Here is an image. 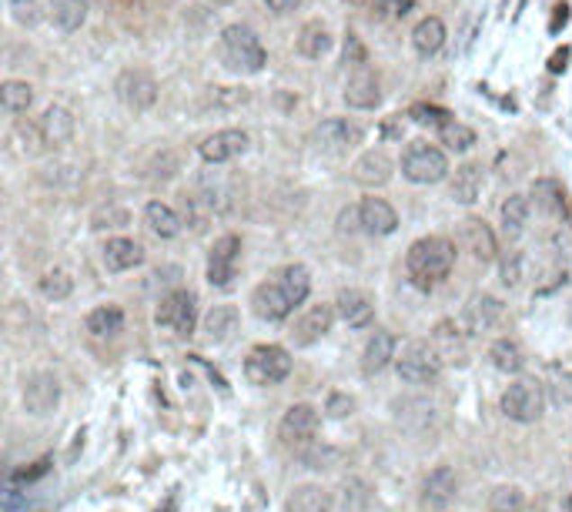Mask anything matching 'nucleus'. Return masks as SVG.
Here are the masks:
<instances>
[{
    "instance_id": "nucleus-1",
    "label": "nucleus",
    "mask_w": 572,
    "mask_h": 512,
    "mask_svg": "<svg viewBox=\"0 0 572 512\" xmlns=\"http://www.w3.org/2000/svg\"><path fill=\"white\" fill-rule=\"evenodd\" d=\"M405 268H409V278L419 288H432L439 282H445L452 268H456V245L449 238H419L409 248V258H405Z\"/></svg>"
},
{
    "instance_id": "nucleus-2",
    "label": "nucleus",
    "mask_w": 572,
    "mask_h": 512,
    "mask_svg": "<svg viewBox=\"0 0 572 512\" xmlns=\"http://www.w3.org/2000/svg\"><path fill=\"white\" fill-rule=\"evenodd\" d=\"M222 60L224 67H232L238 74H258L265 67L268 54H265V48H261V40H258L251 27L232 24L224 27L222 34Z\"/></svg>"
},
{
    "instance_id": "nucleus-3",
    "label": "nucleus",
    "mask_w": 572,
    "mask_h": 512,
    "mask_svg": "<svg viewBox=\"0 0 572 512\" xmlns=\"http://www.w3.org/2000/svg\"><path fill=\"white\" fill-rule=\"evenodd\" d=\"M245 375L251 385H278L292 375V355L281 346H258L245 358Z\"/></svg>"
},
{
    "instance_id": "nucleus-4",
    "label": "nucleus",
    "mask_w": 572,
    "mask_h": 512,
    "mask_svg": "<svg viewBox=\"0 0 572 512\" xmlns=\"http://www.w3.org/2000/svg\"><path fill=\"white\" fill-rule=\"evenodd\" d=\"M503 412L513 418V422H522V426L542 418V412H546V392H542V385H539L536 379L513 382L503 392Z\"/></svg>"
},
{
    "instance_id": "nucleus-5",
    "label": "nucleus",
    "mask_w": 572,
    "mask_h": 512,
    "mask_svg": "<svg viewBox=\"0 0 572 512\" xmlns=\"http://www.w3.org/2000/svg\"><path fill=\"white\" fill-rule=\"evenodd\" d=\"M402 175L415 181V184H435V181H442L449 175V161H445V155L435 144L415 141L409 144V151L402 157Z\"/></svg>"
},
{
    "instance_id": "nucleus-6",
    "label": "nucleus",
    "mask_w": 572,
    "mask_h": 512,
    "mask_svg": "<svg viewBox=\"0 0 572 512\" xmlns=\"http://www.w3.org/2000/svg\"><path fill=\"white\" fill-rule=\"evenodd\" d=\"M398 375L409 385H432L442 375V355L429 342H412L398 358Z\"/></svg>"
},
{
    "instance_id": "nucleus-7",
    "label": "nucleus",
    "mask_w": 572,
    "mask_h": 512,
    "mask_svg": "<svg viewBox=\"0 0 572 512\" xmlns=\"http://www.w3.org/2000/svg\"><path fill=\"white\" fill-rule=\"evenodd\" d=\"M154 319H158V325L168 328V332L191 335L195 325H198V298L191 295V292H171V295L158 305V315H154Z\"/></svg>"
},
{
    "instance_id": "nucleus-8",
    "label": "nucleus",
    "mask_w": 572,
    "mask_h": 512,
    "mask_svg": "<svg viewBox=\"0 0 572 512\" xmlns=\"http://www.w3.org/2000/svg\"><path fill=\"white\" fill-rule=\"evenodd\" d=\"M121 104L131 111H148L158 101V81L148 71H124L114 84Z\"/></svg>"
},
{
    "instance_id": "nucleus-9",
    "label": "nucleus",
    "mask_w": 572,
    "mask_h": 512,
    "mask_svg": "<svg viewBox=\"0 0 572 512\" xmlns=\"http://www.w3.org/2000/svg\"><path fill=\"white\" fill-rule=\"evenodd\" d=\"M312 138H315V144L322 151H328V155H341V151H349V148H355V144L362 141V128L351 124L349 118H328L318 124Z\"/></svg>"
},
{
    "instance_id": "nucleus-10",
    "label": "nucleus",
    "mask_w": 572,
    "mask_h": 512,
    "mask_svg": "<svg viewBox=\"0 0 572 512\" xmlns=\"http://www.w3.org/2000/svg\"><path fill=\"white\" fill-rule=\"evenodd\" d=\"M60 402V385L50 372H37L23 385V405L31 416H50Z\"/></svg>"
},
{
    "instance_id": "nucleus-11",
    "label": "nucleus",
    "mask_w": 572,
    "mask_h": 512,
    "mask_svg": "<svg viewBox=\"0 0 572 512\" xmlns=\"http://www.w3.org/2000/svg\"><path fill=\"white\" fill-rule=\"evenodd\" d=\"M241 255V238L238 235H222L214 241V248L208 255V282L211 285L224 288L234 278V265Z\"/></svg>"
},
{
    "instance_id": "nucleus-12",
    "label": "nucleus",
    "mask_w": 572,
    "mask_h": 512,
    "mask_svg": "<svg viewBox=\"0 0 572 512\" xmlns=\"http://www.w3.org/2000/svg\"><path fill=\"white\" fill-rule=\"evenodd\" d=\"M459 496V476L452 465H435L422 482V502L429 509H445Z\"/></svg>"
},
{
    "instance_id": "nucleus-13",
    "label": "nucleus",
    "mask_w": 572,
    "mask_h": 512,
    "mask_svg": "<svg viewBox=\"0 0 572 512\" xmlns=\"http://www.w3.org/2000/svg\"><path fill=\"white\" fill-rule=\"evenodd\" d=\"M251 305H255L258 319H265V322H281V319H288L295 311L292 298H288V292L278 285V278L258 285L255 295H251Z\"/></svg>"
},
{
    "instance_id": "nucleus-14",
    "label": "nucleus",
    "mask_w": 572,
    "mask_h": 512,
    "mask_svg": "<svg viewBox=\"0 0 572 512\" xmlns=\"http://www.w3.org/2000/svg\"><path fill=\"white\" fill-rule=\"evenodd\" d=\"M318 432V412L308 402L292 405L281 418V439L288 445H308Z\"/></svg>"
},
{
    "instance_id": "nucleus-15",
    "label": "nucleus",
    "mask_w": 572,
    "mask_h": 512,
    "mask_svg": "<svg viewBox=\"0 0 572 512\" xmlns=\"http://www.w3.org/2000/svg\"><path fill=\"white\" fill-rule=\"evenodd\" d=\"M503 301L495 295H472L468 298L466 311H462V322H466V328L472 335L479 332H489V328H495V325L503 322Z\"/></svg>"
},
{
    "instance_id": "nucleus-16",
    "label": "nucleus",
    "mask_w": 572,
    "mask_h": 512,
    "mask_svg": "<svg viewBox=\"0 0 572 512\" xmlns=\"http://www.w3.org/2000/svg\"><path fill=\"white\" fill-rule=\"evenodd\" d=\"M245 148H248V134L228 128V131H218V134H211V138H204L198 151L208 165H224V161H234L238 155H245Z\"/></svg>"
},
{
    "instance_id": "nucleus-17",
    "label": "nucleus",
    "mask_w": 572,
    "mask_h": 512,
    "mask_svg": "<svg viewBox=\"0 0 572 512\" xmlns=\"http://www.w3.org/2000/svg\"><path fill=\"white\" fill-rule=\"evenodd\" d=\"M335 311H339V319L349 328H368L372 325V298L365 295V292H359V288H345V292H339V298H335Z\"/></svg>"
},
{
    "instance_id": "nucleus-18",
    "label": "nucleus",
    "mask_w": 572,
    "mask_h": 512,
    "mask_svg": "<svg viewBox=\"0 0 572 512\" xmlns=\"http://www.w3.org/2000/svg\"><path fill=\"white\" fill-rule=\"evenodd\" d=\"M335 315H339V311L331 309V305H312V309L304 311L302 319L295 322V332H292L295 346H315L318 338L331 328Z\"/></svg>"
},
{
    "instance_id": "nucleus-19",
    "label": "nucleus",
    "mask_w": 572,
    "mask_h": 512,
    "mask_svg": "<svg viewBox=\"0 0 572 512\" xmlns=\"http://www.w3.org/2000/svg\"><path fill=\"white\" fill-rule=\"evenodd\" d=\"M382 101V91H378V77H375L368 67H359L351 74L349 84H345V104L359 111H368Z\"/></svg>"
},
{
    "instance_id": "nucleus-20",
    "label": "nucleus",
    "mask_w": 572,
    "mask_h": 512,
    "mask_svg": "<svg viewBox=\"0 0 572 512\" xmlns=\"http://www.w3.org/2000/svg\"><path fill=\"white\" fill-rule=\"evenodd\" d=\"M359 215H362V231H368V235H392L398 228L395 208L386 198H365L359 204Z\"/></svg>"
},
{
    "instance_id": "nucleus-21",
    "label": "nucleus",
    "mask_w": 572,
    "mask_h": 512,
    "mask_svg": "<svg viewBox=\"0 0 572 512\" xmlns=\"http://www.w3.org/2000/svg\"><path fill=\"white\" fill-rule=\"evenodd\" d=\"M351 178L359 181V184H365V188L386 184L392 178V157L386 151H368V155H362L351 165Z\"/></svg>"
},
{
    "instance_id": "nucleus-22",
    "label": "nucleus",
    "mask_w": 572,
    "mask_h": 512,
    "mask_svg": "<svg viewBox=\"0 0 572 512\" xmlns=\"http://www.w3.org/2000/svg\"><path fill=\"white\" fill-rule=\"evenodd\" d=\"M392 358H395V335L375 332L372 338H368V346H365L362 372L365 375H378V372H386L388 365H392Z\"/></svg>"
},
{
    "instance_id": "nucleus-23",
    "label": "nucleus",
    "mask_w": 572,
    "mask_h": 512,
    "mask_svg": "<svg viewBox=\"0 0 572 512\" xmlns=\"http://www.w3.org/2000/svg\"><path fill=\"white\" fill-rule=\"evenodd\" d=\"M331 492L325 486H295L285 499V512H331Z\"/></svg>"
},
{
    "instance_id": "nucleus-24",
    "label": "nucleus",
    "mask_w": 572,
    "mask_h": 512,
    "mask_svg": "<svg viewBox=\"0 0 572 512\" xmlns=\"http://www.w3.org/2000/svg\"><path fill=\"white\" fill-rule=\"evenodd\" d=\"M37 131H41V141L47 148H60V144L70 141V134H74V118H70V111L64 108H47L41 124H37Z\"/></svg>"
},
{
    "instance_id": "nucleus-25",
    "label": "nucleus",
    "mask_w": 572,
    "mask_h": 512,
    "mask_svg": "<svg viewBox=\"0 0 572 512\" xmlns=\"http://www.w3.org/2000/svg\"><path fill=\"white\" fill-rule=\"evenodd\" d=\"M462 241H466V248L472 251V258H479V262H492L495 258V235H492V228L479 218H468L466 225H462Z\"/></svg>"
},
{
    "instance_id": "nucleus-26",
    "label": "nucleus",
    "mask_w": 572,
    "mask_h": 512,
    "mask_svg": "<svg viewBox=\"0 0 572 512\" xmlns=\"http://www.w3.org/2000/svg\"><path fill=\"white\" fill-rule=\"evenodd\" d=\"M144 262V248L131 238H111L104 248V265L111 272H131Z\"/></svg>"
},
{
    "instance_id": "nucleus-27",
    "label": "nucleus",
    "mask_w": 572,
    "mask_h": 512,
    "mask_svg": "<svg viewBox=\"0 0 572 512\" xmlns=\"http://www.w3.org/2000/svg\"><path fill=\"white\" fill-rule=\"evenodd\" d=\"M442 44H445V24L439 21V17H425V21L415 24V31H412V48L419 50L422 58L439 54Z\"/></svg>"
},
{
    "instance_id": "nucleus-28",
    "label": "nucleus",
    "mask_w": 572,
    "mask_h": 512,
    "mask_svg": "<svg viewBox=\"0 0 572 512\" xmlns=\"http://www.w3.org/2000/svg\"><path fill=\"white\" fill-rule=\"evenodd\" d=\"M144 225L151 228V235H158V238H175L177 231H181V218H177V211L171 204L151 202L144 208Z\"/></svg>"
},
{
    "instance_id": "nucleus-29",
    "label": "nucleus",
    "mask_w": 572,
    "mask_h": 512,
    "mask_svg": "<svg viewBox=\"0 0 572 512\" xmlns=\"http://www.w3.org/2000/svg\"><path fill=\"white\" fill-rule=\"evenodd\" d=\"M234 328H238V309H234V305H214V309L204 315V338H208V342L232 338Z\"/></svg>"
},
{
    "instance_id": "nucleus-30",
    "label": "nucleus",
    "mask_w": 572,
    "mask_h": 512,
    "mask_svg": "<svg viewBox=\"0 0 572 512\" xmlns=\"http://www.w3.org/2000/svg\"><path fill=\"white\" fill-rule=\"evenodd\" d=\"M87 332L94 335V338H111V335H117L121 328H124V311L117 309V305H101V309H94L91 315H87Z\"/></svg>"
},
{
    "instance_id": "nucleus-31",
    "label": "nucleus",
    "mask_w": 572,
    "mask_h": 512,
    "mask_svg": "<svg viewBox=\"0 0 572 512\" xmlns=\"http://www.w3.org/2000/svg\"><path fill=\"white\" fill-rule=\"evenodd\" d=\"M489 362L499 372H505V375H515V372H522V365H526V355H522L519 342H513V338H499V342L489 348Z\"/></svg>"
},
{
    "instance_id": "nucleus-32",
    "label": "nucleus",
    "mask_w": 572,
    "mask_h": 512,
    "mask_svg": "<svg viewBox=\"0 0 572 512\" xmlns=\"http://www.w3.org/2000/svg\"><path fill=\"white\" fill-rule=\"evenodd\" d=\"M432 346L442 355V362H462L466 348H462V335L452 322H439L432 332Z\"/></svg>"
},
{
    "instance_id": "nucleus-33",
    "label": "nucleus",
    "mask_w": 572,
    "mask_h": 512,
    "mask_svg": "<svg viewBox=\"0 0 572 512\" xmlns=\"http://www.w3.org/2000/svg\"><path fill=\"white\" fill-rule=\"evenodd\" d=\"M482 191V167L479 165H462L456 171V181H452V198L462 204H472Z\"/></svg>"
},
{
    "instance_id": "nucleus-34",
    "label": "nucleus",
    "mask_w": 572,
    "mask_h": 512,
    "mask_svg": "<svg viewBox=\"0 0 572 512\" xmlns=\"http://www.w3.org/2000/svg\"><path fill=\"white\" fill-rule=\"evenodd\" d=\"M532 198L546 215H562V208H566V191L556 178H539L532 184Z\"/></svg>"
},
{
    "instance_id": "nucleus-35",
    "label": "nucleus",
    "mask_w": 572,
    "mask_h": 512,
    "mask_svg": "<svg viewBox=\"0 0 572 512\" xmlns=\"http://www.w3.org/2000/svg\"><path fill=\"white\" fill-rule=\"evenodd\" d=\"M50 17H54V24L60 31H77V27L87 21V0H54V7H50Z\"/></svg>"
},
{
    "instance_id": "nucleus-36",
    "label": "nucleus",
    "mask_w": 572,
    "mask_h": 512,
    "mask_svg": "<svg viewBox=\"0 0 572 512\" xmlns=\"http://www.w3.org/2000/svg\"><path fill=\"white\" fill-rule=\"evenodd\" d=\"M328 50H331V34H328L322 24H304L302 34H298V54H304V58H325Z\"/></svg>"
},
{
    "instance_id": "nucleus-37",
    "label": "nucleus",
    "mask_w": 572,
    "mask_h": 512,
    "mask_svg": "<svg viewBox=\"0 0 572 512\" xmlns=\"http://www.w3.org/2000/svg\"><path fill=\"white\" fill-rule=\"evenodd\" d=\"M278 285L288 292L292 305H302L304 298H308V292H312V274H308L304 265H288V268L278 274Z\"/></svg>"
},
{
    "instance_id": "nucleus-38",
    "label": "nucleus",
    "mask_w": 572,
    "mask_h": 512,
    "mask_svg": "<svg viewBox=\"0 0 572 512\" xmlns=\"http://www.w3.org/2000/svg\"><path fill=\"white\" fill-rule=\"evenodd\" d=\"M0 104H4V111H11V114H23V111L34 104V87L27 81H4Z\"/></svg>"
},
{
    "instance_id": "nucleus-39",
    "label": "nucleus",
    "mask_w": 572,
    "mask_h": 512,
    "mask_svg": "<svg viewBox=\"0 0 572 512\" xmlns=\"http://www.w3.org/2000/svg\"><path fill=\"white\" fill-rule=\"evenodd\" d=\"M529 198L526 194H513V198H505L503 204V228H505V235H519L522 228H526L529 221Z\"/></svg>"
},
{
    "instance_id": "nucleus-40",
    "label": "nucleus",
    "mask_w": 572,
    "mask_h": 512,
    "mask_svg": "<svg viewBox=\"0 0 572 512\" xmlns=\"http://www.w3.org/2000/svg\"><path fill=\"white\" fill-rule=\"evenodd\" d=\"M526 509V492L519 486H499L492 489L486 512H522Z\"/></svg>"
},
{
    "instance_id": "nucleus-41",
    "label": "nucleus",
    "mask_w": 572,
    "mask_h": 512,
    "mask_svg": "<svg viewBox=\"0 0 572 512\" xmlns=\"http://www.w3.org/2000/svg\"><path fill=\"white\" fill-rule=\"evenodd\" d=\"M70 292H74V278L68 272H60V268H54V272H47L41 278V295L50 298V301H64Z\"/></svg>"
},
{
    "instance_id": "nucleus-42",
    "label": "nucleus",
    "mask_w": 572,
    "mask_h": 512,
    "mask_svg": "<svg viewBox=\"0 0 572 512\" xmlns=\"http://www.w3.org/2000/svg\"><path fill=\"white\" fill-rule=\"evenodd\" d=\"M241 104H248L245 87H214V91L208 94V108H214V111L241 108Z\"/></svg>"
},
{
    "instance_id": "nucleus-43",
    "label": "nucleus",
    "mask_w": 572,
    "mask_h": 512,
    "mask_svg": "<svg viewBox=\"0 0 572 512\" xmlns=\"http://www.w3.org/2000/svg\"><path fill=\"white\" fill-rule=\"evenodd\" d=\"M442 144L445 148H452V151H468L472 144H476V131L466 128V124H445L442 128Z\"/></svg>"
},
{
    "instance_id": "nucleus-44",
    "label": "nucleus",
    "mask_w": 572,
    "mask_h": 512,
    "mask_svg": "<svg viewBox=\"0 0 572 512\" xmlns=\"http://www.w3.org/2000/svg\"><path fill=\"white\" fill-rule=\"evenodd\" d=\"M91 225L97 231H104V228H124L128 225V211L124 208H117V204H107V208H97L91 218Z\"/></svg>"
},
{
    "instance_id": "nucleus-45",
    "label": "nucleus",
    "mask_w": 572,
    "mask_h": 512,
    "mask_svg": "<svg viewBox=\"0 0 572 512\" xmlns=\"http://www.w3.org/2000/svg\"><path fill=\"white\" fill-rule=\"evenodd\" d=\"M302 463L308 465V469H331V463H335V449H328V445L302 449Z\"/></svg>"
},
{
    "instance_id": "nucleus-46",
    "label": "nucleus",
    "mask_w": 572,
    "mask_h": 512,
    "mask_svg": "<svg viewBox=\"0 0 572 512\" xmlns=\"http://www.w3.org/2000/svg\"><path fill=\"white\" fill-rule=\"evenodd\" d=\"M522 282V251H509L503 258V285L515 288Z\"/></svg>"
},
{
    "instance_id": "nucleus-47",
    "label": "nucleus",
    "mask_w": 572,
    "mask_h": 512,
    "mask_svg": "<svg viewBox=\"0 0 572 512\" xmlns=\"http://www.w3.org/2000/svg\"><path fill=\"white\" fill-rule=\"evenodd\" d=\"M325 412H328L331 418H345V416H351V412H355V399H351V395H345V392H331V395H328Z\"/></svg>"
},
{
    "instance_id": "nucleus-48",
    "label": "nucleus",
    "mask_w": 572,
    "mask_h": 512,
    "mask_svg": "<svg viewBox=\"0 0 572 512\" xmlns=\"http://www.w3.org/2000/svg\"><path fill=\"white\" fill-rule=\"evenodd\" d=\"M412 7H415V0H378V4H375V13H378V17H405Z\"/></svg>"
},
{
    "instance_id": "nucleus-49",
    "label": "nucleus",
    "mask_w": 572,
    "mask_h": 512,
    "mask_svg": "<svg viewBox=\"0 0 572 512\" xmlns=\"http://www.w3.org/2000/svg\"><path fill=\"white\" fill-rule=\"evenodd\" d=\"M365 60H368V54H365L362 40L355 34L345 37V64H351V67H365Z\"/></svg>"
},
{
    "instance_id": "nucleus-50",
    "label": "nucleus",
    "mask_w": 572,
    "mask_h": 512,
    "mask_svg": "<svg viewBox=\"0 0 572 512\" xmlns=\"http://www.w3.org/2000/svg\"><path fill=\"white\" fill-rule=\"evenodd\" d=\"M412 118L419 121V124H439V128H445V124H449V114H445V111H439V108H415L412 111Z\"/></svg>"
},
{
    "instance_id": "nucleus-51",
    "label": "nucleus",
    "mask_w": 572,
    "mask_h": 512,
    "mask_svg": "<svg viewBox=\"0 0 572 512\" xmlns=\"http://www.w3.org/2000/svg\"><path fill=\"white\" fill-rule=\"evenodd\" d=\"M556 402H572V375L562 372L559 382H556Z\"/></svg>"
},
{
    "instance_id": "nucleus-52",
    "label": "nucleus",
    "mask_w": 572,
    "mask_h": 512,
    "mask_svg": "<svg viewBox=\"0 0 572 512\" xmlns=\"http://www.w3.org/2000/svg\"><path fill=\"white\" fill-rule=\"evenodd\" d=\"M339 228H341V231H355V228H362V215H359V208H349V211H341Z\"/></svg>"
},
{
    "instance_id": "nucleus-53",
    "label": "nucleus",
    "mask_w": 572,
    "mask_h": 512,
    "mask_svg": "<svg viewBox=\"0 0 572 512\" xmlns=\"http://www.w3.org/2000/svg\"><path fill=\"white\" fill-rule=\"evenodd\" d=\"M50 469V459H41V463H34V469H23L21 472V479L23 482H34V479H41Z\"/></svg>"
},
{
    "instance_id": "nucleus-54",
    "label": "nucleus",
    "mask_w": 572,
    "mask_h": 512,
    "mask_svg": "<svg viewBox=\"0 0 572 512\" xmlns=\"http://www.w3.org/2000/svg\"><path fill=\"white\" fill-rule=\"evenodd\" d=\"M265 4H268L271 13H292L295 7L302 4V0H265Z\"/></svg>"
},
{
    "instance_id": "nucleus-55",
    "label": "nucleus",
    "mask_w": 572,
    "mask_h": 512,
    "mask_svg": "<svg viewBox=\"0 0 572 512\" xmlns=\"http://www.w3.org/2000/svg\"><path fill=\"white\" fill-rule=\"evenodd\" d=\"M566 58H569V50H559V54H556V58H552V71H562V67H566Z\"/></svg>"
},
{
    "instance_id": "nucleus-56",
    "label": "nucleus",
    "mask_w": 572,
    "mask_h": 512,
    "mask_svg": "<svg viewBox=\"0 0 572 512\" xmlns=\"http://www.w3.org/2000/svg\"><path fill=\"white\" fill-rule=\"evenodd\" d=\"M566 512H572V496H569V499H566Z\"/></svg>"
},
{
    "instance_id": "nucleus-57",
    "label": "nucleus",
    "mask_w": 572,
    "mask_h": 512,
    "mask_svg": "<svg viewBox=\"0 0 572 512\" xmlns=\"http://www.w3.org/2000/svg\"><path fill=\"white\" fill-rule=\"evenodd\" d=\"M349 4H359V7H362V4H368V0H349Z\"/></svg>"
},
{
    "instance_id": "nucleus-58",
    "label": "nucleus",
    "mask_w": 572,
    "mask_h": 512,
    "mask_svg": "<svg viewBox=\"0 0 572 512\" xmlns=\"http://www.w3.org/2000/svg\"><path fill=\"white\" fill-rule=\"evenodd\" d=\"M17 4H23V0H17Z\"/></svg>"
}]
</instances>
